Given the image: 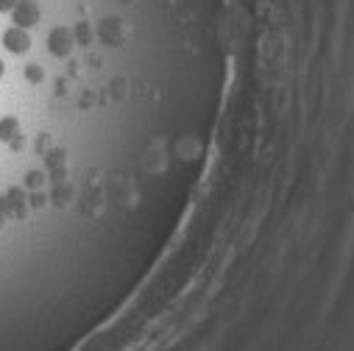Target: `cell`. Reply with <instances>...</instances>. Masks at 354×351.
Wrapping results in <instances>:
<instances>
[{
  "instance_id": "6da1fadb",
  "label": "cell",
  "mask_w": 354,
  "mask_h": 351,
  "mask_svg": "<svg viewBox=\"0 0 354 351\" xmlns=\"http://www.w3.org/2000/svg\"><path fill=\"white\" fill-rule=\"evenodd\" d=\"M6 223H9V218H6L3 212H0V231H3V229H6Z\"/></svg>"
}]
</instances>
